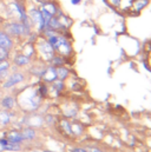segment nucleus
<instances>
[{
  "label": "nucleus",
  "mask_w": 151,
  "mask_h": 152,
  "mask_svg": "<svg viewBox=\"0 0 151 152\" xmlns=\"http://www.w3.org/2000/svg\"><path fill=\"white\" fill-rule=\"evenodd\" d=\"M15 99H17V106L20 107L26 113L37 112L44 103V99L40 97L37 91V87L34 86H30L21 90L18 97H15Z\"/></svg>",
  "instance_id": "1"
},
{
  "label": "nucleus",
  "mask_w": 151,
  "mask_h": 152,
  "mask_svg": "<svg viewBox=\"0 0 151 152\" xmlns=\"http://www.w3.org/2000/svg\"><path fill=\"white\" fill-rule=\"evenodd\" d=\"M2 30L13 39H27L34 31L32 24H24L18 20L7 21L2 25Z\"/></svg>",
  "instance_id": "2"
},
{
  "label": "nucleus",
  "mask_w": 151,
  "mask_h": 152,
  "mask_svg": "<svg viewBox=\"0 0 151 152\" xmlns=\"http://www.w3.org/2000/svg\"><path fill=\"white\" fill-rule=\"evenodd\" d=\"M36 46V52H37V57L39 58L40 61L48 64L51 61V59L53 58V56L56 54L53 47L50 45V42L47 41V39L44 38L43 36H38L37 40L34 42Z\"/></svg>",
  "instance_id": "3"
},
{
  "label": "nucleus",
  "mask_w": 151,
  "mask_h": 152,
  "mask_svg": "<svg viewBox=\"0 0 151 152\" xmlns=\"http://www.w3.org/2000/svg\"><path fill=\"white\" fill-rule=\"evenodd\" d=\"M27 15L32 23V26H33V30L37 32L38 34H41L44 32V30L46 28L45 26V23H44V19H43V14H41V11L39 8V6L37 5H31L29 8H27Z\"/></svg>",
  "instance_id": "4"
},
{
  "label": "nucleus",
  "mask_w": 151,
  "mask_h": 152,
  "mask_svg": "<svg viewBox=\"0 0 151 152\" xmlns=\"http://www.w3.org/2000/svg\"><path fill=\"white\" fill-rule=\"evenodd\" d=\"M26 79H27V76L24 72H21V71H13L4 80L1 87L4 90H11V88L23 84L24 81H26Z\"/></svg>",
  "instance_id": "5"
},
{
  "label": "nucleus",
  "mask_w": 151,
  "mask_h": 152,
  "mask_svg": "<svg viewBox=\"0 0 151 152\" xmlns=\"http://www.w3.org/2000/svg\"><path fill=\"white\" fill-rule=\"evenodd\" d=\"M62 115L66 119L70 120H75L79 118V113H80V105L76 102V100H69L65 102L62 105Z\"/></svg>",
  "instance_id": "6"
},
{
  "label": "nucleus",
  "mask_w": 151,
  "mask_h": 152,
  "mask_svg": "<svg viewBox=\"0 0 151 152\" xmlns=\"http://www.w3.org/2000/svg\"><path fill=\"white\" fill-rule=\"evenodd\" d=\"M67 86H66V83L65 81H62V80H56L53 81L52 84L48 85V98H60L63 96V93L66 91Z\"/></svg>",
  "instance_id": "7"
},
{
  "label": "nucleus",
  "mask_w": 151,
  "mask_h": 152,
  "mask_svg": "<svg viewBox=\"0 0 151 152\" xmlns=\"http://www.w3.org/2000/svg\"><path fill=\"white\" fill-rule=\"evenodd\" d=\"M71 130H72V139H78V138H83L86 134V124H84L83 121L75 119L71 120Z\"/></svg>",
  "instance_id": "8"
},
{
  "label": "nucleus",
  "mask_w": 151,
  "mask_h": 152,
  "mask_svg": "<svg viewBox=\"0 0 151 152\" xmlns=\"http://www.w3.org/2000/svg\"><path fill=\"white\" fill-rule=\"evenodd\" d=\"M57 129L59 130L60 134H63L65 138H67V139L72 138V130H71V120L70 119H66L64 117L58 119Z\"/></svg>",
  "instance_id": "9"
},
{
  "label": "nucleus",
  "mask_w": 151,
  "mask_h": 152,
  "mask_svg": "<svg viewBox=\"0 0 151 152\" xmlns=\"http://www.w3.org/2000/svg\"><path fill=\"white\" fill-rule=\"evenodd\" d=\"M58 78H57V67L50 65V64H46V67H45V71L43 73V76L40 78V81L45 83V84H52L53 81H56Z\"/></svg>",
  "instance_id": "10"
},
{
  "label": "nucleus",
  "mask_w": 151,
  "mask_h": 152,
  "mask_svg": "<svg viewBox=\"0 0 151 152\" xmlns=\"http://www.w3.org/2000/svg\"><path fill=\"white\" fill-rule=\"evenodd\" d=\"M12 63L17 69H25V67H29L32 65L33 59L29 58L27 56H25L23 53H17V54H14Z\"/></svg>",
  "instance_id": "11"
},
{
  "label": "nucleus",
  "mask_w": 151,
  "mask_h": 152,
  "mask_svg": "<svg viewBox=\"0 0 151 152\" xmlns=\"http://www.w3.org/2000/svg\"><path fill=\"white\" fill-rule=\"evenodd\" d=\"M0 47L7 51H12L14 47V39L7 34L2 28H0Z\"/></svg>",
  "instance_id": "12"
},
{
  "label": "nucleus",
  "mask_w": 151,
  "mask_h": 152,
  "mask_svg": "<svg viewBox=\"0 0 151 152\" xmlns=\"http://www.w3.org/2000/svg\"><path fill=\"white\" fill-rule=\"evenodd\" d=\"M39 7L43 8V10H45L46 12H48L52 17L57 15V13H58L59 10H60L59 4H58L57 1H54V0H45L44 2H41V4L39 5Z\"/></svg>",
  "instance_id": "13"
},
{
  "label": "nucleus",
  "mask_w": 151,
  "mask_h": 152,
  "mask_svg": "<svg viewBox=\"0 0 151 152\" xmlns=\"http://www.w3.org/2000/svg\"><path fill=\"white\" fill-rule=\"evenodd\" d=\"M21 133H23V137H24V140L25 142H29V143H32V142H36L38 139V130L34 127H31V126H24L21 127Z\"/></svg>",
  "instance_id": "14"
},
{
  "label": "nucleus",
  "mask_w": 151,
  "mask_h": 152,
  "mask_svg": "<svg viewBox=\"0 0 151 152\" xmlns=\"http://www.w3.org/2000/svg\"><path fill=\"white\" fill-rule=\"evenodd\" d=\"M0 105L2 107V110H6V111H14L15 106H17V99L15 97L11 96V94H7V96H4L1 102H0Z\"/></svg>",
  "instance_id": "15"
},
{
  "label": "nucleus",
  "mask_w": 151,
  "mask_h": 152,
  "mask_svg": "<svg viewBox=\"0 0 151 152\" xmlns=\"http://www.w3.org/2000/svg\"><path fill=\"white\" fill-rule=\"evenodd\" d=\"M5 138L10 142V143H17V144H23L25 140H24V137H23V133L20 130H11L8 131L7 133H5Z\"/></svg>",
  "instance_id": "16"
},
{
  "label": "nucleus",
  "mask_w": 151,
  "mask_h": 152,
  "mask_svg": "<svg viewBox=\"0 0 151 152\" xmlns=\"http://www.w3.org/2000/svg\"><path fill=\"white\" fill-rule=\"evenodd\" d=\"M45 67H46V64L39 60V63H34V64L32 63V66L30 67L29 72H30L32 76L37 77L38 79L40 80V78H41L43 73H44V71H45Z\"/></svg>",
  "instance_id": "17"
},
{
  "label": "nucleus",
  "mask_w": 151,
  "mask_h": 152,
  "mask_svg": "<svg viewBox=\"0 0 151 152\" xmlns=\"http://www.w3.org/2000/svg\"><path fill=\"white\" fill-rule=\"evenodd\" d=\"M14 111H6V110H0V127L5 129L8 126L12 121V118L14 115Z\"/></svg>",
  "instance_id": "18"
},
{
  "label": "nucleus",
  "mask_w": 151,
  "mask_h": 152,
  "mask_svg": "<svg viewBox=\"0 0 151 152\" xmlns=\"http://www.w3.org/2000/svg\"><path fill=\"white\" fill-rule=\"evenodd\" d=\"M71 76H72V69L70 66L64 65V66L57 67V78H58V80L66 81Z\"/></svg>",
  "instance_id": "19"
},
{
  "label": "nucleus",
  "mask_w": 151,
  "mask_h": 152,
  "mask_svg": "<svg viewBox=\"0 0 151 152\" xmlns=\"http://www.w3.org/2000/svg\"><path fill=\"white\" fill-rule=\"evenodd\" d=\"M11 67H12V64L8 59L0 61V81L5 80L8 77V75L11 73Z\"/></svg>",
  "instance_id": "20"
},
{
  "label": "nucleus",
  "mask_w": 151,
  "mask_h": 152,
  "mask_svg": "<svg viewBox=\"0 0 151 152\" xmlns=\"http://www.w3.org/2000/svg\"><path fill=\"white\" fill-rule=\"evenodd\" d=\"M21 51H23V52H21L23 54L27 56V57H29V58H31V59H33V58H36V57H37V52H36V46H34V42L26 41Z\"/></svg>",
  "instance_id": "21"
},
{
  "label": "nucleus",
  "mask_w": 151,
  "mask_h": 152,
  "mask_svg": "<svg viewBox=\"0 0 151 152\" xmlns=\"http://www.w3.org/2000/svg\"><path fill=\"white\" fill-rule=\"evenodd\" d=\"M150 0H133L132 2V7H131V11L132 13H136V14H139L148 5H149Z\"/></svg>",
  "instance_id": "22"
},
{
  "label": "nucleus",
  "mask_w": 151,
  "mask_h": 152,
  "mask_svg": "<svg viewBox=\"0 0 151 152\" xmlns=\"http://www.w3.org/2000/svg\"><path fill=\"white\" fill-rule=\"evenodd\" d=\"M36 87H37L38 93L40 94V97L44 100L48 98V84H45V83H43V81L39 80V84H38Z\"/></svg>",
  "instance_id": "23"
},
{
  "label": "nucleus",
  "mask_w": 151,
  "mask_h": 152,
  "mask_svg": "<svg viewBox=\"0 0 151 152\" xmlns=\"http://www.w3.org/2000/svg\"><path fill=\"white\" fill-rule=\"evenodd\" d=\"M85 148L87 149L89 152H108L106 149H104L103 146H100L98 143L92 142V143H85Z\"/></svg>",
  "instance_id": "24"
},
{
  "label": "nucleus",
  "mask_w": 151,
  "mask_h": 152,
  "mask_svg": "<svg viewBox=\"0 0 151 152\" xmlns=\"http://www.w3.org/2000/svg\"><path fill=\"white\" fill-rule=\"evenodd\" d=\"M132 2H133V0H120V5H119L118 10L124 12V13H129L131 11Z\"/></svg>",
  "instance_id": "25"
},
{
  "label": "nucleus",
  "mask_w": 151,
  "mask_h": 152,
  "mask_svg": "<svg viewBox=\"0 0 151 152\" xmlns=\"http://www.w3.org/2000/svg\"><path fill=\"white\" fill-rule=\"evenodd\" d=\"M23 150V144H17V143H10L6 145L5 151L8 152H19Z\"/></svg>",
  "instance_id": "26"
},
{
  "label": "nucleus",
  "mask_w": 151,
  "mask_h": 152,
  "mask_svg": "<svg viewBox=\"0 0 151 152\" xmlns=\"http://www.w3.org/2000/svg\"><path fill=\"white\" fill-rule=\"evenodd\" d=\"M10 54H11L10 51L4 50V48L0 47V61H2V60H7V59L10 58Z\"/></svg>",
  "instance_id": "27"
},
{
  "label": "nucleus",
  "mask_w": 151,
  "mask_h": 152,
  "mask_svg": "<svg viewBox=\"0 0 151 152\" xmlns=\"http://www.w3.org/2000/svg\"><path fill=\"white\" fill-rule=\"evenodd\" d=\"M108 1V4L111 6V7H113V8H119V5H120V0H106Z\"/></svg>",
  "instance_id": "28"
},
{
  "label": "nucleus",
  "mask_w": 151,
  "mask_h": 152,
  "mask_svg": "<svg viewBox=\"0 0 151 152\" xmlns=\"http://www.w3.org/2000/svg\"><path fill=\"white\" fill-rule=\"evenodd\" d=\"M71 152H89L85 146H73L71 149Z\"/></svg>",
  "instance_id": "29"
},
{
  "label": "nucleus",
  "mask_w": 151,
  "mask_h": 152,
  "mask_svg": "<svg viewBox=\"0 0 151 152\" xmlns=\"http://www.w3.org/2000/svg\"><path fill=\"white\" fill-rule=\"evenodd\" d=\"M29 152H52L51 150H47V149H32Z\"/></svg>",
  "instance_id": "30"
},
{
  "label": "nucleus",
  "mask_w": 151,
  "mask_h": 152,
  "mask_svg": "<svg viewBox=\"0 0 151 152\" xmlns=\"http://www.w3.org/2000/svg\"><path fill=\"white\" fill-rule=\"evenodd\" d=\"M80 2H81V0H71V4H72V5H79V4H80Z\"/></svg>",
  "instance_id": "31"
},
{
  "label": "nucleus",
  "mask_w": 151,
  "mask_h": 152,
  "mask_svg": "<svg viewBox=\"0 0 151 152\" xmlns=\"http://www.w3.org/2000/svg\"><path fill=\"white\" fill-rule=\"evenodd\" d=\"M0 152H2V151H1V148H0Z\"/></svg>",
  "instance_id": "32"
}]
</instances>
